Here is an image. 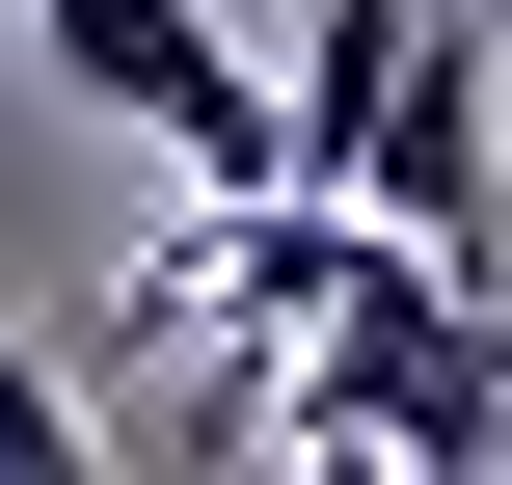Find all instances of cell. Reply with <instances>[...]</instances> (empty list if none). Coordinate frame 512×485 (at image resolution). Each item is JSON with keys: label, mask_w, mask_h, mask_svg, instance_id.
Returning <instances> with one entry per match:
<instances>
[{"label": "cell", "mask_w": 512, "mask_h": 485, "mask_svg": "<svg viewBox=\"0 0 512 485\" xmlns=\"http://www.w3.org/2000/svg\"><path fill=\"white\" fill-rule=\"evenodd\" d=\"M297 459H378V485H512V270L378 243V270L297 324Z\"/></svg>", "instance_id": "1"}, {"label": "cell", "mask_w": 512, "mask_h": 485, "mask_svg": "<svg viewBox=\"0 0 512 485\" xmlns=\"http://www.w3.org/2000/svg\"><path fill=\"white\" fill-rule=\"evenodd\" d=\"M297 189H351V216L512 270V135H486L459 0H324V27H297Z\"/></svg>", "instance_id": "2"}, {"label": "cell", "mask_w": 512, "mask_h": 485, "mask_svg": "<svg viewBox=\"0 0 512 485\" xmlns=\"http://www.w3.org/2000/svg\"><path fill=\"white\" fill-rule=\"evenodd\" d=\"M27 54H54L108 135H162L189 189H297V81H270L216 0H27Z\"/></svg>", "instance_id": "3"}, {"label": "cell", "mask_w": 512, "mask_h": 485, "mask_svg": "<svg viewBox=\"0 0 512 485\" xmlns=\"http://www.w3.org/2000/svg\"><path fill=\"white\" fill-rule=\"evenodd\" d=\"M0 485H108V432H81V378H54V351H0Z\"/></svg>", "instance_id": "4"}]
</instances>
